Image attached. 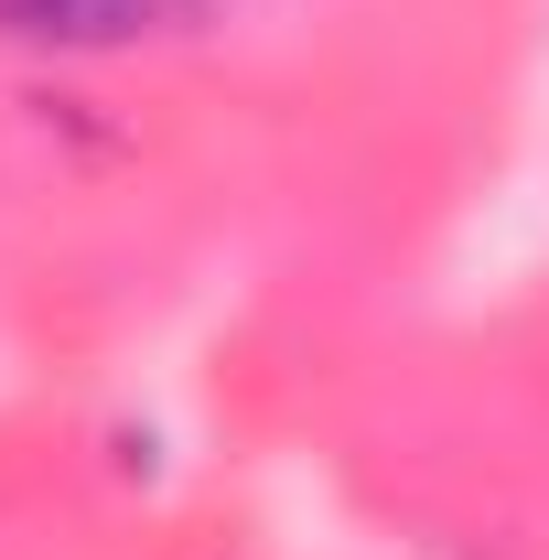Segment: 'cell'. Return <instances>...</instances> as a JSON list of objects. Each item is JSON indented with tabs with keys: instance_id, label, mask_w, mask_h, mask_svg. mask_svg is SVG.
<instances>
[{
	"instance_id": "6da1fadb",
	"label": "cell",
	"mask_w": 549,
	"mask_h": 560,
	"mask_svg": "<svg viewBox=\"0 0 549 560\" xmlns=\"http://www.w3.org/2000/svg\"><path fill=\"white\" fill-rule=\"evenodd\" d=\"M162 0H0V44H33V55H119L151 33Z\"/></svg>"
}]
</instances>
